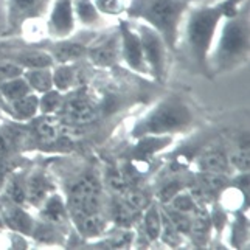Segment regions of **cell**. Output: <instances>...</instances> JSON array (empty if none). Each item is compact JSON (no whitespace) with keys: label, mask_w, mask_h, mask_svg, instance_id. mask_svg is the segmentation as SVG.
I'll list each match as a JSON object with an SVG mask.
<instances>
[{"label":"cell","mask_w":250,"mask_h":250,"mask_svg":"<svg viewBox=\"0 0 250 250\" xmlns=\"http://www.w3.org/2000/svg\"><path fill=\"white\" fill-rule=\"evenodd\" d=\"M0 101H3V100H2V97H0ZM5 106H6V104H5Z\"/></svg>","instance_id":"37"},{"label":"cell","mask_w":250,"mask_h":250,"mask_svg":"<svg viewBox=\"0 0 250 250\" xmlns=\"http://www.w3.org/2000/svg\"><path fill=\"white\" fill-rule=\"evenodd\" d=\"M89 194H100V184L90 174H85L80 179H76L72 184V187H68V197L89 196Z\"/></svg>","instance_id":"26"},{"label":"cell","mask_w":250,"mask_h":250,"mask_svg":"<svg viewBox=\"0 0 250 250\" xmlns=\"http://www.w3.org/2000/svg\"><path fill=\"white\" fill-rule=\"evenodd\" d=\"M53 0H5V36H19L25 23L45 19Z\"/></svg>","instance_id":"5"},{"label":"cell","mask_w":250,"mask_h":250,"mask_svg":"<svg viewBox=\"0 0 250 250\" xmlns=\"http://www.w3.org/2000/svg\"><path fill=\"white\" fill-rule=\"evenodd\" d=\"M122 197H125V202L137 211L145 210L146 207H148V197H146L142 191H139V189L127 188Z\"/></svg>","instance_id":"30"},{"label":"cell","mask_w":250,"mask_h":250,"mask_svg":"<svg viewBox=\"0 0 250 250\" xmlns=\"http://www.w3.org/2000/svg\"><path fill=\"white\" fill-rule=\"evenodd\" d=\"M193 0H127L126 14L156 30L169 50H177L179 34Z\"/></svg>","instance_id":"2"},{"label":"cell","mask_w":250,"mask_h":250,"mask_svg":"<svg viewBox=\"0 0 250 250\" xmlns=\"http://www.w3.org/2000/svg\"><path fill=\"white\" fill-rule=\"evenodd\" d=\"M0 218H2L3 227L27 238L31 235L34 222H36L33 214L25 208V205L14 204L5 197H2V201H0Z\"/></svg>","instance_id":"10"},{"label":"cell","mask_w":250,"mask_h":250,"mask_svg":"<svg viewBox=\"0 0 250 250\" xmlns=\"http://www.w3.org/2000/svg\"><path fill=\"white\" fill-rule=\"evenodd\" d=\"M193 122V112L180 98H167L149 110L132 127V137L168 135L184 131Z\"/></svg>","instance_id":"4"},{"label":"cell","mask_w":250,"mask_h":250,"mask_svg":"<svg viewBox=\"0 0 250 250\" xmlns=\"http://www.w3.org/2000/svg\"><path fill=\"white\" fill-rule=\"evenodd\" d=\"M31 122L34 123L33 129H34V135H38V139L44 142H53L59 137V125L51 115L36 117Z\"/></svg>","instance_id":"24"},{"label":"cell","mask_w":250,"mask_h":250,"mask_svg":"<svg viewBox=\"0 0 250 250\" xmlns=\"http://www.w3.org/2000/svg\"><path fill=\"white\" fill-rule=\"evenodd\" d=\"M62 104V93L55 87L39 95V114L51 115L61 107Z\"/></svg>","instance_id":"27"},{"label":"cell","mask_w":250,"mask_h":250,"mask_svg":"<svg viewBox=\"0 0 250 250\" xmlns=\"http://www.w3.org/2000/svg\"><path fill=\"white\" fill-rule=\"evenodd\" d=\"M55 191V185L45 171L34 169L27 174V204L39 208L47 197Z\"/></svg>","instance_id":"13"},{"label":"cell","mask_w":250,"mask_h":250,"mask_svg":"<svg viewBox=\"0 0 250 250\" xmlns=\"http://www.w3.org/2000/svg\"><path fill=\"white\" fill-rule=\"evenodd\" d=\"M246 0H219L211 5L189 6L182 22L177 48L182 47L187 58L197 70L208 73V58L221 22L235 14Z\"/></svg>","instance_id":"1"},{"label":"cell","mask_w":250,"mask_h":250,"mask_svg":"<svg viewBox=\"0 0 250 250\" xmlns=\"http://www.w3.org/2000/svg\"><path fill=\"white\" fill-rule=\"evenodd\" d=\"M23 73V68L14 62L6 61V59H0V83L6 81L14 76H21Z\"/></svg>","instance_id":"31"},{"label":"cell","mask_w":250,"mask_h":250,"mask_svg":"<svg viewBox=\"0 0 250 250\" xmlns=\"http://www.w3.org/2000/svg\"><path fill=\"white\" fill-rule=\"evenodd\" d=\"M44 50L48 51L50 56L53 58L55 64H72L73 61H78L85 56L87 45L70 36L61 41H51V44Z\"/></svg>","instance_id":"12"},{"label":"cell","mask_w":250,"mask_h":250,"mask_svg":"<svg viewBox=\"0 0 250 250\" xmlns=\"http://www.w3.org/2000/svg\"><path fill=\"white\" fill-rule=\"evenodd\" d=\"M230 163L233 167H236L241 172H247L249 171V148L247 146H243L236 151V154L231 156Z\"/></svg>","instance_id":"33"},{"label":"cell","mask_w":250,"mask_h":250,"mask_svg":"<svg viewBox=\"0 0 250 250\" xmlns=\"http://www.w3.org/2000/svg\"><path fill=\"white\" fill-rule=\"evenodd\" d=\"M53 73V87L61 93L68 92L75 87L76 83V72L72 64H58L51 68Z\"/></svg>","instance_id":"22"},{"label":"cell","mask_w":250,"mask_h":250,"mask_svg":"<svg viewBox=\"0 0 250 250\" xmlns=\"http://www.w3.org/2000/svg\"><path fill=\"white\" fill-rule=\"evenodd\" d=\"M0 229H3V222H2V218H0Z\"/></svg>","instance_id":"36"},{"label":"cell","mask_w":250,"mask_h":250,"mask_svg":"<svg viewBox=\"0 0 250 250\" xmlns=\"http://www.w3.org/2000/svg\"><path fill=\"white\" fill-rule=\"evenodd\" d=\"M5 115L16 123H30L39 115V95L31 92L13 103H8L5 106Z\"/></svg>","instance_id":"14"},{"label":"cell","mask_w":250,"mask_h":250,"mask_svg":"<svg viewBox=\"0 0 250 250\" xmlns=\"http://www.w3.org/2000/svg\"><path fill=\"white\" fill-rule=\"evenodd\" d=\"M197 167L204 172H222V174H227L230 171V162L226 159L224 154L218 151H208L199 157Z\"/></svg>","instance_id":"23"},{"label":"cell","mask_w":250,"mask_h":250,"mask_svg":"<svg viewBox=\"0 0 250 250\" xmlns=\"http://www.w3.org/2000/svg\"><path fill=\"white\" fill-rule=\"evenodd\" d=\"M3 115H5V103L0 101V122L3 120Z\"/></svg>","instance_id":"35"},{"label":"cell","mask_w":250,"mask_h":250,"mask_svg":"<svg viewBox=\"0 0 250 250\" xmlns=\"http://www.w3.org/2000/svg\"><path fill=\"white\" fill-rule=\"evenodd\" d=\"M47 39L61 41L73 36L76 21L72 8V0H53L44 19Z\"/></svg>","instance_id":"7"},{"label":"cell","mask_w":250,"mask_h":250,"mask_svg":"<svg viewBox=\"0 0 250 250\" xmlns=\"http://www.w3.org/2000/svg\"><path fill=\"white\" fill-rule=\"evenodd\" d=\"M180 189H182V184L177 182V180H171L167 182L160 189H159V201L162 204H168L172 197H174Z\"/></svg>","instance_id":"32"},{"label":"cell","mask_w":250,"mask_h":250,"mask_svg":"<svg viewBox=\"0 0 250 250\" xmlns=\"http://www.w3.org/2000/svg\"><path fill=\"white\" fill-rule=\"evenodd\" d=\"M61 107L68 122L76 125H87L98 117L95 103L85 95H75L64 103V106L61 104Z\"/></svg>","instance_id":"11"},{"label":"cell","mask_w":250,"mask_h":250,"mask_svg":"<svg viewBox=\"0 0 250 250\" xmlns=\"http://www.w3.org/2000/svg\"><path fill=\"white\" fill-rule=\"evenodd\" d=\"M72 8L76 25H81L87 30H98L107 23V17L97 10L93 0H72Z\"/></svg>","instance_id":"15"},{"label":"cell","mask_w":250,"mask_h":250,"mask_svg":"<svg viewBox=\"0 0 250 250\" xmlns=\"http://www.w3.org/2000/svg\"><path fill=\"white\" fill-rule=\"evenodd\" d=\"M249 56V5L243 3L239 10L221 22L216 39L208 58L218 72L229 70L244 62Z\"/></svg>","instance_id":"3"},{"label":"cell","mask_w":250,"mask_h":250,"mask_svg":"<svg viewBox=\"0 0 250 250\" xmlns=\"http://www.w3.org/2000/svg\"><path fill=\"white\" fill-rule=\"evenodd\" d=\"M3 197L19 205H27V174L22 171L10 172L2 188Z\"/></svg>","instance_id":"16"},{"label":"cell","mask_w":250,"mask_h":250,"mask_svg":"<svg viewBox=\"0 0 250 250\" xmlns=\"http://www.w3.org/2000/svg\"><path fill=\"white\" fill-rule=\"evenodd\" d=\"M6 30V11H5V0H0V38L5 36Z\"/></svg>","instance_id":"34"},{"label":"cell","mask_w":250,"mask_h":250,"mask_svg":"<svg viewBox=\"0 0 250 250\" xmlns=\"http://www.w3.org/2000/svg\"><path fill=\"white\" fill-rule=\"evenodd\" d=\"M22 76L28 83L31 92L44 93L50 89H53V73L51 67H38V68H27L23 70Z\"/></svg>","instance_id":"18"},{"label":"cell","mask_w":250,"mask_h":250,"mask_svg":"<svg viewBox=\"0 0 250 250\" xmlns=\"http://www.w3.org/2000/svg\"><path fill=\"white\" fill-rule=\"evenodd\" d=\"M169 207H171V208L177 210V211L189 214V213H194L197 208H199V202L194 199L189 191L180 189V191L169 201Z\"/></svg>","instance_id":"28"},{"label":"cell","mask_w":250,"mask_h":250,"mask_svg":"<svg viewBox=\"0 0 250 250\" xmlns=\"http://www.w3.org/2000/svg\"><path fill=\"white\" fill-rule=\"evenodd\" d=\"M143 230L148 239L156 241L160 238L162 230V211H159V207L156 204H151L145 208L143 214Z\"/></svg>","instance_id":"25"},{"label":"cell","mask_w":250,"mask_h":250,"mask_svg":"<svg viewBox=\"0 0 250 250\" xmlns=\"http://www.w3.org/2000/svg\"><path fill=\"white\" fill-rule=\"evenodd\" d=\"M85 58L101 68H107L122 61V47H120V33L115 27L112 31L103 33L87 45Z\"/></svg>","instance_id":"9"},{"label":"cell","mask_w":250,"mask_h":250,"mask_svg":"<svg viewBox=\"0 0 250 250\" xmlns=\"http://www.w3.org/2000/svg\"><path fill=\"white\" fill-rule=\"evenodd\" d=\"M93 3L104 17H120L127 8V0H93Z\"/></svg>","instance_id":"29"},{"label":"cell","mask_w":250,"mask_h":250,"mask_svg":"<svg viewBox=\"0 0 250 250\" xmlns=\"http://www.w3.org/2000/svg\"><path fill=\"white\" fill-rule=\"evenodd\" d=\"M118 33H120V47H122V61L131 68V70L140 75H149L148 67L145 62L140 36L137 33L135 25L129 21H118Z\"/></svg>","instance_id":"8"},{"label":"cell","mask_w":250,"mask_h":250,"mask_svg":"<svg viewBox=\"0 0 250 250\" xmlns=\"http://www.w3.org/2000/svg\"><path fill=\"white\" fill-rule=\"evenodd\" d=\"M76 229L83 236H100L104 230L106 224L104 219L101 218L100 213H92V214H70Z\"/></svg>","instance_id":"19"},{"label":"cell","mask_w":250,"mask_h":250,"mask_svg":"<svg viewBox=\"0 0 250 250\" xmlns=\"http://www.w3.org/2000/svg\"><path fill=\"white\" fill-rule=\"evenodd\" d=\"M137 33L140 36L142 50L145 56V62L148 72L156 80L162 81L167 72V58H168V45L160 34L151 28L149 25L137 22Z\"/></svg>","instance_id":"6"},{"label":"cell","mask_w":250,"mask_h":250,"mask_svg":"<svg viewBox=\"0 0 250 250\" xmlns=\"http://www.w3.org/2000/svg\"><path fill=\"white\" fill-rule=\"evenodd\" d=\"M28 93H31V89L22 75L0 83V97H2L5 104L19 100Z\"/></svg>","instance_id":"21"},{"label":"cell","mask_w":250,"mask_h":250,"mask_svg":"<svg viewBox=\"0 0 250 250\" xmlns=\"http://www.w3.org/2000/svg\"><path fill=\"white\" fill-rule=\"evenodd\" d=\"M137 140H139V145L134 148V154L135 157H139L142 160L149 159L152 154L167 148L171 143V139L167 135H145Z\"/></svg>","instance_id":"20"},{"label":"cell","mask_w":250,"mask_h":250,"mask_svg":"<svg viewBox=\"0 0 250 250\" xmlns=\"http://www.w3.org/2000/svg\"><path fill=\"white\" fill-rule=\"evenodd\" d=\"M39 214L42 221H47L51 224H64L67 221L68 216V210H67V205L64 204L62 197L56 194L55 191L51 193L47 199L42 202V205L39 207Z\"/></svg>","instance_id":"17"}]
</instances>
